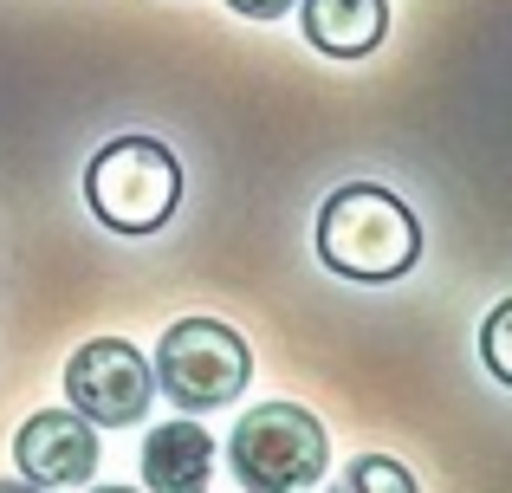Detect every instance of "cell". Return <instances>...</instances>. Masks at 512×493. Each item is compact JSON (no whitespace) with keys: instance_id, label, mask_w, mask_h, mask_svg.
Wrapping results in <instances>:
<instances>
[{"instance_id":"cell-1","label":"cell","mask_w":512,"mask_h":493,"mask_svg":"<svg viewBox=\"0 0 512 493\" xmlns=\"http://www.w3.org/2000/svg\"><path fill=\"white\" fill-rule=\"evenodd\" d=\"M318 260L357 286H389L422 260V221L383 182H344L318 208Z\"/></svg>"},{"instance_id":"cell-2","label":"cell","mask_w":512,"mask_h":493,"mask_svg":"<svg viewBox=\"0 0 512 493\" xmlns=\"http://www.w3.org/2000/svg\"><path fill=\"white\" fill-rule=\"evenodd\" d=\"M85 202L111 234H156L182 202V163L156 137H111L85 163Z\"/></svg>"},{"instance_id":"cell-3","label":"cell","mask_w":512,"mask_h":493,"mask_svg":"<svg viewBox=\"0 0 512 493\" xmlns=\"http://www.w3.org/2000/svg\"><path fill=\"white\" fill-rule=\"evenodd\" d=\"M227 468L247 493H299L331 468V435L305 403H253L227 435Z\"/></svg>"},{"instance_id":"cell-4","label":"cell","mask_w":512,"mask_h":493,"mask_svg":"<svg viewBox=\"0 0 512 493\" xmlns=\"http://www.w3.org/2000/svg\"><path fill=\"white\" fill-rule=\"evenodd\" d=\"M253 377V351L234 325L221 318H175L156 344V390L169 396L182 416H208V409H227Z\"/></svg>"},{"instance_id":"cell-5","label":"cell","mask_w":512,"mask_h":493,"mask_svg":"<svg viewBox=\"0 0 512 493\" xmlns=\"http://www.w3.org/2000/svg\"><path fill=\"white\" fill-rule=\"evenodd\" d=\"M150 357L130 338H91L72 351L65 364V409L78 422H98V429H130V422L150 416Z\"/></svg>"},{"instance_id":"cell-6","label":"cell","mask_w":512,"mask_h":493,"mask_svg":"<svg viewBox=\"0 0 512 493\" xmlns=\"http://www.w3.org/2000/svg\"><path fill=\"white\" fill-rule=\"evenodd\" d=\"M13 468L39 493L85 487L91 474H98V429L78 422L72 409H39V416H26L20 435H13Z\"/></svg>"},{"instance_id":"cell-7","label":"cell","mask_w":512,"mask_h":493,"mask_svg":"<svg viewBox=\"0 0 512 493\" xmlns=\"http://www.w3.org/2000/svg\"><path fill=\"white\" fill-rule=\"evenodd\" d=\"M299 26L325 59H370L389 39V0H299Z\"/></svg>"},{"instance_id":"cell-8","label":"cell","mask_w":512,"mask_h":493,"mask_svg":"<svg viewBox=\"0 0 512 493\" xmlns=\"http://www.w3.org/2000/svg\"><path fill=\"white\" fill-rule=\"evenodd\" d=\"M214 435L201 422H156L143 442V487L150 493H208Z\"/></svg>"},{"instance_id":"cell-9","label":"cell","mask_w":512,"mask_h":493,"mask_svg":"<svg viewBox=\"0 0 512 493\" xmlns=\"http://www.w3.org/2000/svg\"><path fill=\"white\" fill-rule=\"evenodd\" d=\"M331 493H422V487H415V474L402 468L396 455H357L338 481H331Z\"/></svg>"},{"instance_id":"cell-10","label":"cell","mask_w":512,"mask_h":493,"mask_svg":"<svg viewBox=\"0 0 512 493\" xmlns=\"http://www.w3.org/2000/svg\"><path fill=\"white\" fill-rule=\"evenodd\" d=\"M506 325H512V299H500L487 312V331H480V351H487L493 383H512V357H506Z\"/></svg>"},{"instance_id":"cell-11","label":"cell","mask_w":512,"mask_h":493,"mask_svg":"<svg viewBox=\"0 0 512 493\" xmlns=\"http://www.w3.org/2000/svg\"><path fill=\"white\" fill-rule=\"evenodd\" d=\"M227 7H234L240 20H279V13H292L299 0H227Z\"/></svg>"},{"instance_id":"cell-12","label":"cell","mask_w":512,"mask_h":493,"mask_svg":"<svg viewBox=\"0 0 512 493\" xmlns=\"http://www.w3.org/2000/svg\"><path fill=\"white\" fill-rule=\"evenodd\" d=\"M0 493H39V487H26V481H0Z\"/></svg>"},{"instance_id":"cell-13","label":"cell","mask_w":512,"mask_h":493,"mask_svg":"<svg viewBox=\"0 0 512 493\" xmlns=\"http://www.w3.org/2000/svg\"><path fill=\"white\" fill-rule=\"evenodd\" d=\"M91 493H137V487H91Z\"/></svg>"}]
</instances>
